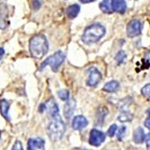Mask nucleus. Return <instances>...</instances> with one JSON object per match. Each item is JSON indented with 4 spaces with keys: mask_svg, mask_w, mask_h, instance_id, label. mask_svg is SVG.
I'll return each mask as SVG.
<instances>
[{
    "mask_svg": "<svg viewBox=\"0 0 150 150\" xmlns=\"http://www.w3.org/2000/svg\"><path fill=\"white\" fill-rule=\"evenodd\" d=\"M65 58L66 55L63 52L61 51H57L42 62L40 66V69H43L46 66H49L54 71L56 72L58 71L60 66L63 63Z\"/></svg>",
    "mask_w": 150,
    "mask_h": 150,
    "instance_id": "nucleus-4",
    "label": "nucleus"
},
{
    "mask_svg": "<svg viewBox=\"0 0 150 150\" xmlns=\"http://www.w3.org/2000/svg\"><path fill=\"white\" fill-rule=\"evenodd\" d=\"M77 150H88V149H79Z\"/></svg>",
    "mask_w": 150,
    "mask_h": 150,
    "instance_id": "nucleus-29",
    "label": "nucleus"
},
{
    "mask_svg": "<svg viewBox=\"0 0 150 150\" xmlns=\"http://www.w3.org/2000/svg\"><path fill=\"white\" fill-rule=\"evenodd\" d=\"M106 136L105 134L97 129H93L90 134L89 143L95 146L100 145L105 140Z\"/></svg>",
    "mask_w": 150,
    "mask_h": 150,
    "instance_id": "nucleus-6",
    "label": "nucleus"
},
{
    "mask_svg": "<svg viewBox=\"0 0 150 150\" xmlns=\"http://www.w3.org/2000/svg\"><path fill=\"white\" fill-rule=\"evenodd\" d=\"M126 57V55L125 54V52L122 51H121L117 54L115 59L119 64H121L124 61Z\"/></svg>",
    "mask_w": 150,
    "mask_h": 150,
    "instance_id": "nucleus-19",
    "label": "nucleus"
},
{
    "mask_svg": "<svg viewBox=\"0 0 150 150\" xmlns=\"http://www.w3.org/2000/svg\"><path fill=\"white\" fill-rule=\"evenodd\" d=\"M79 1L83 3H88L93 2L96 1V0H79Z\"/></svg>",
    "mask_w": 150,
    "mask_h": 150,
    "instance_id": "nucleus-28",
    "label": "nucleus"
},
{
    "mask_svg": "<svg viewBox=\"0 0 150 150\" xmlns=\"http://www.w3.org/2000/svg\"><path fill=\"white\" fill-rule=\"evenodd\" d=\"M49 45L46 37L42 34L33 36L30 41V51L36 59L42 58L47 52Z\"/></svg>",
    "mask_w": 150,
    "mask_h": 150,
    "instance_id": "nucleus-1",
    "label": "nucleus"
},
{
    "mask_svg": "<svg viewBox=\"0 0 150 150\" xmlns=\"http://www.w3.org/2000/svg\"><path fill=\"white\" fill-rule=\"evenodd\" d=\"M4 54V50L3 48L0 47V60H1V58H3Z\"/></svg>",
    "mask_w": 150,
    "mask_h": 150,
    "instance_id": "nucleus-27",
    "label": "nucleus"
},
{
    "mask_svg": "<svg viewBox=\"0 0 150 150\" xmlns=\"http://www.w3.org/2000/svg\"><path fill=\"white\" fill-rule=\"evenodd\" d=\"M88 71L90 75L87 81V85L90 86H94L101 81L102 78V74L95 67L90 68Z\"/></svg>",
    "mask_w": 150,
    "mask_h": 150,
    "instance_id": "nucleus-7",
    "label": "nucleus"
},
{
    "mask_svg": "<svg viewBox=\"0 0 150 150\" xmlns=\"http://www.w3.org/2000/svg\"><path fill=\"white\" fill-rule=\"evenodd\" d=\"M145 61H146L147 63H148V64H149V66H150V52L146 54V55H145Z\"/></svg>",
    "mask_w": 150,
    "mask_h": 150,
    "instance_id": "nucleus-25",
    "label": "nucleus"
},
{
    "mask_svg": "<svg viewBox=\"0 0 150 150\" xmlns=\"http://www.w3.org/2000/svg\"><path fill=\"white\" fill-rule=\"evenodd\" d=\"M141 92L145 97L150 100V84H147L144 86L141 90Z\"/></svg>",
    "mask_w": 150,
    "mask_h": 150,
    "instance_id": "nucleus-20",
    "label": "nucleus"
},
{
    "mask_svg": "<svg viewBox=\"0 0 150 150\" xmlns=\"http://www.w3.org/2000/svg\"><path fill=\"white\" fill-rule=\"evenodd\" d=\"M149 116H150V110H149Z\"/></svg>",
    "mask_w": 150,
    "mask_h": 150,
    "instance_id": "nucleus-30",
    "label": "nucleus"
},
{
    "mask_svg": "<svg viewBox=\"0 0 150 150\" xmlns=\"http://www.w3.org/2000/svg\"><path fill=\"white\" fill-rule=\"evenodd\" d=\"M118 88L119 83L116 81H112L105 85L103 90L108 93H113L116 91Z\"/></svg>",
    "mask_w": 150,
    "mask_h": 150,
    "instance_id": "nucleus-17",
    "label": "nucleus"
},
{
    "mask_svg": "<svg viewBox=\"0 0 150 150\" xmlns=\"http://www.w3.org/2000/svg\"><path fill=\"white\" fill-rule=\"evenodd\" d=\"M145 137L144 130L141 127H138L134 132L133 140L136 144H142L145 139Z\"/></svg>",
    "mask_w": 150,
    "mask_h": 150,
    "instance_id": "nucleus-16",
    "label": "nucleus"
},
{
    "mask_svg": "<svg viewBox=\"0 0 150 150\" xmlns=\"http://www.w3.org/2000/svg\"><path fill=\"white\" fill-rule=\"evenodd\" d=\"M0 137H1V132H0Z\"/></svg>",
    "mask_w": 150,
    "mask_h": 150,
    "instance_id": "nucleus-31",
    "label": "nucleus"
},
{
    "mask_svg": "<svg viewBox=\"0 0 150 150\" xmlns=\"http://www.w3.org/2000/svg\"><path fill=\"white\" fill-rule=\"evenodd\" d=\"M106 30L103 26L98 23L93 24L86 28L82 39L85 43H93L98 42L104 36Z\"/></svg>",
    "mask_w": 150,
    "mask_h": 150,
    "instance_id": "nucleus-3",
    "label": "nucleus"
},
{
    "mask_svg": "<svg viewBox=\"0 0 150 150\" xmlns=\"http://www.w3.org/2000/svg\"><path fill=\"white\" fill-rule=\"evenodd\" d=\"M141 30L142 25L139 21H131L127 26V35L130 38H133V37L141 34Z\"/></svg>",
    "mask_w": 150,
    "mask_h": 150,
    "instance_id": "nucleus-5",
    "label": "nucleus"
},
{
    "mask_svg": "<svg viewBox=\"0 0 150 150\" xmlns=\"http://www.w3.org/2000/svg\"><path fill=\"white\" fill-rule=\"evenodd\" d=\"M145 142L148 150H150V134H148L145 137Z\"/></svg>",
    "mask_w": 150,
    "mask_h": 150,
    "instance_id": "nucleus-24",
    "label": "nucleus"
},
{
    "mask_svg": "<svg viewBox=\"0 0 150 150\" xmlns=\"http://www.w3.org/2000/svg\"><path fill=\"white\" fill-rule=\"evenodd\" d=\"M145 126L149 129L150 130V118L147 119L145 122Z\"/></svg>",
    "mask_w": 150,
    "mask_h": 150,
    "instance_id": "nucleus-26",
    "label": "nucleus"
},
{
    "mask_svg": "<svg viewBox=\"0 0 150 150\" xmlns=\"http://www.w3.org/2000/svg\"><path fill=\"white\" fill-rule=\"evenodd\" d=\"M100 10L105 13L110 14L113 12V8L112 6V0H103L99 4Z\"/></svg>",
    "mask_w": 150,
    "mask_h": 150,
    "instance_id": "nucleus-15",
    "label": "nucleus"
},
{
    "mask_svg": "<svg viewBox=\"0 0 150 150\" xmlns=\"http://www.w3.org/2000/svg\"><path fill=\"white\" fill-rule=\"evenodd\" d=\"M41 108H42L43 110H46L51 117L58 114L59 109L58 105L53 99L49 100L44 105H43V107H41Z\"/></svg>",
    "mask_w": 150,
    "mask_h": 150,
    "instance_id": "nucleus-8",
    "label": "nucleus"
},
{
    "mask_svg": "<svg viewBox=\"0 0 150 150\" xmlns=\"http://www.w3.org/2000/svg\"><path fill=\"white\" fill-rule=\"evenodd\" d=\"M52 117V120L47 127V133L50 138L54 141H56L61 139L63 136L66 126L59 114Z\"/></svg>",
    "mask_w": 150,
    "mask_h": 150,
    "instance_id": "nucleus-2",
    "label": "nucleus"
},
{
    "mask_svg": "<svg viewBox=\"0 0 150 150\" xmlns=\"http://www.w3.org/2000/svg\"><path fill=\"white\" fill-rule=\"evenodd\" d=\"M112 6L113 10L121 14H124L126 11L127 6L125 0H112Z\"/></svg>",
    "mask_w": 150,
    "mask_h": 150,
    "instance_id": "nucleus-10",
    "label": "nucleus"
},
{
    "mask_svg": "<svg viewBox=\"0 0 150 150\" xmlns=\"http://www.w3.org/2000/svg\"><path fill=\"white\" fill-rule=\"evenodd\" d=\"M11 150H23L22 143L19 141H16Z\"/></svg>",
    "mask_w": 150,
    "mask_h": 150,
    "instance_id": "nucleus-22",
    "label": "nucleus"
},
{
    "mask_svg": "<svg viewBox=\"0 0 150 150\" xmlns=\"http://www.w3.org/2000/svg\"><path fill=\"white\" fill-rule=\"evenodd\" d=\"M88 124V121L83 116L78 115L74 118L72 122V126L74 130H80L85 128Z\"/></svg>",
    "mask_w": 150,
    "mask_h": 150,
    "instance_id": "nucleus-9",
    "label": "nucleus"
},
{
    "mask_svg": "<svg viewBox=\"0 0 150 150\" xmlns=\"http://www.w3.org/2000/svg\"><path fill=\"white\" fill-rule=\"evenodd\" d=\"M126 127H124V126H122V127L120 128V129L118 132V138L120 140L122 139L123 135H124L125 132H126Z\"/></svg>",
    "mask_w": 150,
    "mask_h": 150,
    "instance_id": "nucleus-23",
    "label": "nucleus"
},
{
    "mask_svg": "<svg viewBox=\"0 0 150 150\" xmlns=\"http://www.w3.org/2000/svg\"><path fill=\"white\" fill-rule=\"evenodd\" d=\"M9 108L10 105L6 100L3 99L0 101V111H1V114L3 117L8 121L10 120V117L8 115Z\"/></svg>",
    "mask_w": 150,
    "mask_h": 150,
    "instance_id": "nucleus-14",
    "label": "nucleus"
},
{
    "mask_svg": "<svg viewBox=\"0 0 150 150\" xmlns=\"http://www.w3.org/2000/svg\"><path fill=\"white\" fill-rule=\"evenodd\" d=\"M45 146V141L41 138L30 139L28 142V150H37L43 149Z\"/></svg>",
    "mask_w": 150,
    "mask_h": 150,
    "instance_id": "nucleus-11",
    "label": "nucleus"
},
{
    "mask_svg": "<svg viewBox=\"0 0 150 150\" xmlns=\"http://www.w3.org/2000/svg\"><path fill=\"white\" fill-rule=\"evenodd\" d=\"M117 129V125L116 124H112V126H110V127L109 128V129L108 130V136H109L110 137L113 136L115 134Z\"/></svg>",
    "mask_w": 150,
    "mask_h": 150,
    "instance_id": "nucleus-21",
    "label": "nucleus"
},
{
    "mask_svg": "<svg viewBox=\"0 0 150 150\" xmlns=\"http://www.w3.org/2000/svg\"><path fill=\"white\" fill-rule=\"evenodd\" d=\"M76 106V102L74 100H70L64 106V114L66 118H70L73 113Z\"/></svg>",
    "mask_w": 150,
    "mask_h": 150,
    "instance_id": "nucleus-13",
    "label": "nucleus"
},
{
    "mask_svg": "<svg viewBox=\"0 0 150 150\" xmlns=\"http://www.w3.org/2000/svg\"><path fill=\"white\" fill-rule=\"evenodd\" d=\"M80 11V7L78 4H73L67 7L66 13L69 19H73L76 18Z\"/></svg>",
    "mask_w": 150,
    "mask_h": 150,
    "instance_id": "nucleus-12",
    "label": "nucleus"
},
{
    "mask_svg": "<svg viewBox=\"0 0 150 150\" xmlns=\"http://www.w3.org/2000/svg\"><path fill=\"white\" fill-rule=\"evenodd\" d=\"M58 96L62 100H66L69 99V92L67 90H61L58 91Z\"/></svg>",
    "mask_w": 150,
    "mask_h": 150,
    "instance_id": "nucleus-18",
    "label": "nucleus"
}]
</instances>
